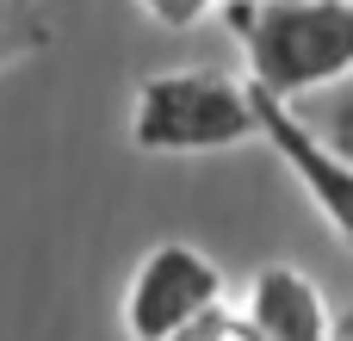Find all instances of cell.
Segmentation results:
<instances>
[{"instance_id": "6da1fadb", "label": "cell", "mask_w": 353, "mask_h": 341, "mask_svg": "<svg viewBox=\"0 0 353 341\" xmlns=\"http://www.w3.org/2000/svg\"><path fill=\"white\" fill-rule=\"evenodd\" d=\"M217 12L242 43L248 87L279 106L353 75V0H223Z\"/></svg>"}, {"instance_id": "8992f818", "label": "cell", "mask_w": 353, "mask_h": 341, "mask_svg": "<svg viewBox=\"0 0 353 341\" xmlns=\"http://www.w3.org/2000/svg\"><path fill=\"white\" fill-rule=\"evenodd\" d=\"M292 112H298V124H304L323 149H335L341 162H353V75H341L335 87H323V93H310V99H298Z\"/></svg>"}, {"instance_id": "9c48e42d", "label": "cell", "mask_w": 353, "mask_h": 341, "mask_svg": "<svg viewBox=\"0 0 353 341\" xmlns=\"http://www.w3.org/2000/svg\"><path fill=\"white\" fill-rule=\"evenodd\" d=\"M155 25H168V31H192V25H205L223 0H137Z\"/></svg>"}, {"instance_id": "52a82bcc", "label": "cell", "mask_w": 353, "mask_h": 341, "mask_svg": "<svg viewBox=\"0 0 353 341\" xmlns=\"http://www.w3.org/2000/svg\"><path fill=\"white\" fill-rule=\"evenodd\" d=\"M43 43H50V25H43L37 0H0V68L37 56Z\"/></svg>"}, {"instance_id": "ba28073f", "label": "cell", "mask_w": 353, "mask_h": 341, "mask_svg": "<svg viewBox=\"0 0 353 341\" xmlns=\"http://www.w3.org/2000/svg\"><path fill=\"white\" fill-rule=\"evenodd\" d=\"M168 341H261V335H254V323H248L242 311L217 304V311H205L199 323H186L180 335H168Z\"/></svg>"}, {"instance_id": "5b68a950", "label": "cell", "mask_w": 353, "mask_h": 341, "mask_svg": "<svg viewBox=\"0 0 353 341\" xmlns=\"http://www.w3.org/2000/svg\"><path fill=\"white\" fill-rule=\"evenodd\" d=\"M242 317L254 323L261 341H335V323H329V304H323L316 280L298 273L292 261H267L248 280Z\"/></svg>"}, {"instance_id": "3957f363", "label": "cell", "mask_w": 353, "mask_h": 341, "mask_svg": "<svg viewBox=\"0 0 353 341\" xmlns=\"http://www.w3.org/2000/svg\"><path fill=\"white\" fill-rule=\"evenodd\" d=\"M217 304H223V273L192 242H155L124 286V335L168 341Z\"/></svg>"}, {"instance_id": "7a4b0ae2", "label": "cell", "mask_w": 353, "mask_h": 341, "mask_svg": "<svg viewBox=\"0 0 353 341\" xmlns=\"http://www.w3.org/2000/svg\"><path fill=\"white\" fill-rule=\"evenodd\" d=\"M254 93L217 68H168L137 87L130 143L149 155H211L254 143Z\"/></svg>"}, {"instance_id": "30bf717a", "label": "cell", "mask_w": 353, "mask_h": 341, "mask_svg": "<svg viewBox=\"0 0 353 341\" xmlns=\"http://www.w3.org/2000/svg\"><path fill=\"white\" fill-rule=\"evenodd\" d=\"M335 341H353V311L341 317V323H335Z\"/></svg>"}, {"instance_id": "277c9868", "label": "cell", "mask_w": 353, "mask_h": 341, "mask_svg": "<svg viewBox=\"0 0 353 341\" xmlns=\"http://www.w3.org/2000/svg\"><path fill=\"white\" fill-rule=\"evenodd\" d=\"M248 93H254V87H248ZM254 130H261V143L285 162V174L304 186V199L323 211V224L353 249V162H341L335 149H323V143L298 124V112L279 106V99H267V93H254Z\"/></svg>"}]
</instances>
